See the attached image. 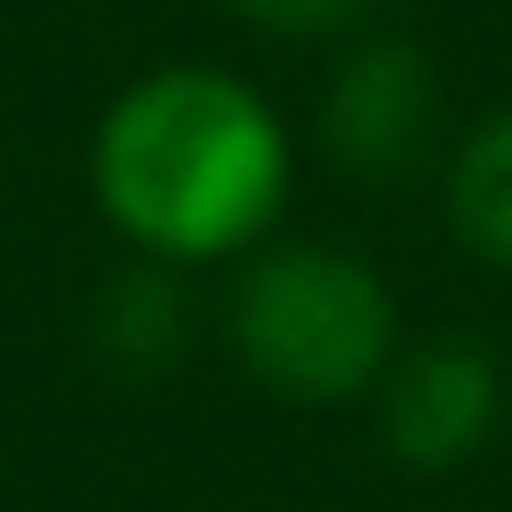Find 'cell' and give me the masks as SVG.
Listing matches in <instances>:
<instances>
[{
	"label": "cell",
	"instance_id": "obj_1",
	"mask_svg": "<svg viewBox=\"0 0 512 512\" xmlns=\"http://www.w3.org/2000/svg\"><path fill=\"white\" fill-rule=\"evenodd\" d=\"M288 192L272 104L208 64L136 80L96 128V200L144 256H232Z\"/></svg>",
	"mask_w": 512,
	"mask_h": 512
},
{
	"label": "cell",
	"instance_id": "obj_2",
	"mask_svg": "<svg viewBox=\"0 0 512 512\" xmlns=\"http://www.w3.org/2000/svg\"><path fill=\"white\" fill-rule=\"evenodd\" d=\"M392 288L344 248H272L232 288V344L280 400H352L392 368Z\"/></svg>",
	"mask_w": 512,
	"mask_h": 512
},
{
	"label": "cell",
	"instance_id": "obj_3",
	"mask_svg": "<svg viewBox=\"0 0 512 512\" xmlns=\"http://www.w3.org/2000/svg\"><path fill=\"white\" fill-rule=\"evenodd\" d=\"M496 408H504L496 360L472 336H432V344H416L384 368L376 424H384V448L408 472H448L496 432Z\"/></svg>",
	"mask_w": 512,
	"mask_h": 512
},
{
	"label": "cell",
	"instance_id": "obj_4",
	"mask_svg": "<svg viewBox=\"0 0 512 512\" xmlns=\"http://www.w3.org/2000/svg\"><path fill=\"white\" fill-rule=\"evenodd\" d=\"M432 112H440V80L424 64L416 40H368L336 80H328V112L320 136L352 176H400L424 160L432 144Z\"/></svg>",
	"mask_w": 512,
	"mask_h": 512
},
{
	"label": "cell",
	"instance_id": "obj_5",
	"mask_svg": "<svg viewBox=\"0 0 512 512\" xmlns=\"http://www.w3.org/2000/svg\"><path fill=\"white\" fill-rule=\"evenodd\" d=\"M96 352L120 376H160L184 352V296L160 264H128L96 296Z\"/></svg>",
	"mask_w": 512,
	"mask_h": 512
},
{
	"label": "cell",
	"instance_id": "obj_6",
	"mask_svg": "<svg viewBox=\"0 0 512 512\" xmlns=\"http://www.w3.org/2000/svg\"><path fill=\"white\" fill-rule=\"evenodd\" d=\"M448 216L488 264H512V112H488L464 136L448 176Z\"/></svg>",
	"mask_w": 512,
	"mask_h": 512
},
{
	"label": "cell",
	"instance_id": "obj_7",
	"mask_svg": "<svg viewBox=\"0 0 512 512\" xmlns=\"http://www.w3.org/2000/svg\"><path fill=\"white\" fill-rule=\"evenodd\" d=\"M224 8L248 16V24H264V32H288V40H304V32H336V24L360 16V0H224Z\"/></svg>",
	"mask_w": 512,
	"mask_h": 512
}]
</instances>
